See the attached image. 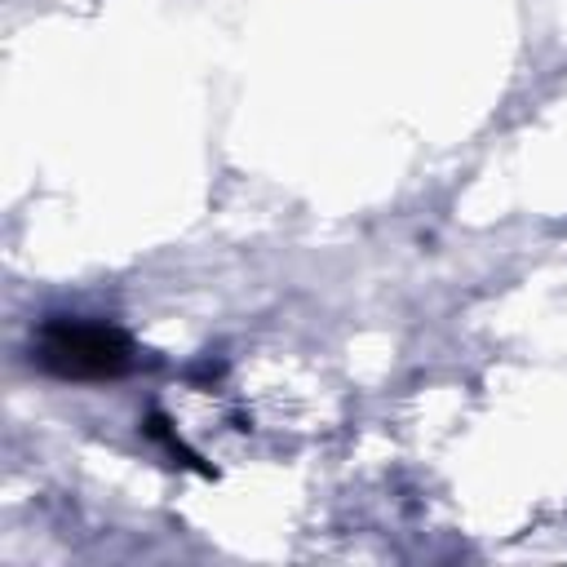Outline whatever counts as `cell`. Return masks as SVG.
<instances>
[{
	"instance_id": "cell-1",
	"label": "cell",
	"mask_w": 567,
	"mask_h": 567,
	"mask_svg": "<svg viewBox=\"0 0 567 567\" xmlns=\"http://www.w3.org/2000/svg\"><path fill=\"white\" fill-rule=\"evenodd\" d=\"M31 359L62 377V381H111L124 377L137 359L133 341L111 328V323H93V319H49L35 341H31Z\"/></svg>"
}]
</instances>
